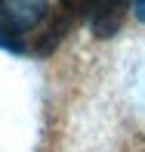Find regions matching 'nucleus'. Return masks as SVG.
Wrapping results in <instances>:
<instances>
[{
	"label": "nucleus",
	"instance_id": "nucleus-1",
	"mask_svg": "<svg viewBox=\"0 0 145 152\" xmlns=\"http://www.w3.org/2000/svg\"><path fill=\"white\" fill-rule=\"evenodd\" d=\"M50 12V0H0V31L6 37H22Z\"/></svg>",
	"mask_w": 145,
	"mask_h": 152
},
{
	"label": "nucleus",
	"instance_id": "nucleus-2",
	"mask_svg": "<svg viewBox=\"0 0 145 152\" xmlns=\"http://www.w3.org/2000/svg\"><path fill=\"white\" fill-rule=\"evenodd\" d=\"M130 0H99L93 10V34L96 37H111V34L123 25Z\"/></svg>",
	"mask_w": 145,
	"mask_h": 152
},
{
	"label": "nucleus",
	"instance_id": "nucleus-3",
	"mask_svg": "<svg viewBox=\"0 0 145 152\" xmlns=\"http://www.w3.org/2000/svg\"><path fill=\"white\" fill-rule=\"evenodd\" d=\"M96 3H99V0H62V6H65L71 16H87V12L96 10Z\"/></svg>",
	"mask_w": 145,
	"mask_h": 152
},
{
	"label": "nucleus",
	"instance_id": "nucleus-4",
	"mask_svg": "<svg viewBox=\"0 0 145 152\" xmlns=\"http://www.w3.org/2000/svg\"><path fill=\"white\" fill-rule=\"evenodd\" d=\"M136 6V16H139V22H145V0H133Z\"/></svg>",
	"mask_w": 145,
	"mask_h": 152
}]
</instances>
